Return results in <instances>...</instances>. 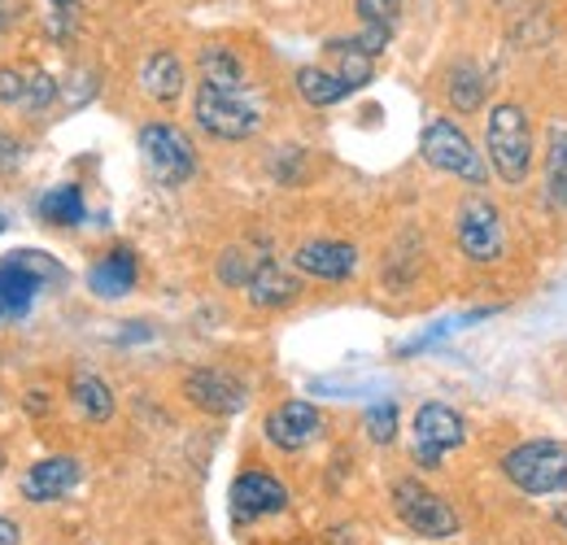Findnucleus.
Masks as SVG:
<instances>
[{
	"label": "nucleus",
	"mask_w": 567,
	"mask_h": 545,
	"mask_svg": "<svg viewBox=\"0 0 567 545\" xmlns=\"http://www.w3.org/2000/svg\"><path fill=\"white\" fill-rule=\"evenodd\" d=\"M485 148L494 162L497 179L502 184H524L528 166H533V127L528 114L511 101H502L489 110V127H485Z\"/></svg>",
	"instance_id": "f257e3e1"
},
{
	"label": "nucleus",
	"mask_w": 567,
	"mask_h": 545,
	"mask_svg": "<svg viewBox=\"0 0 567 545\" xmlns=\"http://www.w3.org/2000/svg\"><path fill=\"white\" fill-rule=\"evenodd\" d=\"M62 279H66L62 263H53L49 254H40V249H13L0 263V323L4 319H22L31 310V301L40 297V288L62 284Z\"/></svg>",
	"instance_id": "f03ea898"
},
{
	"label": "nucleus",
	"mask_w": 567,
	"mask_h": 545,
	"mask_svg": "<svg viewBox=\"0 0 567 545\" xmlns=\"http://www.w3.org/2000/svg\"><path fill=\"white\" fill-rule=\"evenodd\" d=\"M502 472L511 476L515 489H524L528 497H546V493H564L567 489V445L564 441H524L502 459Z\"/></svg>",
	"instance_id": "7ed1b4c3"
},
{
	"label": "nucleus",
	"mask_w": 567,
	"mask_h": 545,
	"mask_svg": "<svg viewBox=\"0 0 567 545\" xmlns=\"http://www.w3.org/2000/svg\"><path fill=\"white\" fill-rule=\"evenodd\" d=\"M193 119L202 132H210L214 140H249L258 136L262 127V110L231 92V88H214V83H202L197 88V101H193Z\"/></svg>",
	"instance_id": "20e7f679"
},
{
	"label": "nucleus",
	"mask_w": 567,
	"mask_h": 545,
	"mask_svg": "<svg viewBox=\"0 0 567 545\" xmlns=\"http://www.w3.org/2000/svg\"><path fill=\"white\" fill-rule=\"evenodd\" d=\"M420 153H424V162L432 171H445V175H454V179H463V184H472V188H481L489 175H485V162H481V153H476V144L463 136L450 119H432L424 127V136H420Z\"/></svg>",
	"instance_id": "39448f33"
},
{
	"label": "nucleus",
	"mask_w": 567,
	"mask_h": 545,
	"mask_svg": "<svg viewBox=\"0 0 567 545\" xmlns=\"http://www.w3.org/2000/svg\"><path fill=\"white\" fill-rule=\"evenodd\" d=\"M141 153L144 162H148V171L162 184H171V188H179V184H188L197 175L193 144H188V136L179 127H171V123H148V127H141Z\"/></svg>",
	"instance_id": "423d86ee"
},
{
	"label": "nucleus",
	"mask_w": 567,
	"mask_h": 545,
	"mask_svg": "<svg viewBox=\"0 0 567 545\" xmlns=\"http://www.w3.org/2000/svg\"><path fill=\"white\" fill-rule=\"evenodd\" d=\"M411 436H415V463L420 467H441V459L467 441V423H463L458 410L445 407V402H424L415 410Z\"/></svg>",
	"instance_id": "0eeeda50"
},
{
	"label": "nucleus",
	"mask_w": 567,
	"mask_h": 545,
	"mask_svg": "<svg viewBox=\"0 0 567 545\" xmlns=\"http://www.w3.org/2000/svg\"><path fill=\"white\" fill-rule=\"evenodd\" d=\"M393 506H398V515H402V524L411 528V533H420V537H454L458 533V515H454V506L450 502H441L427 484L420 480H398L393 484Z\"/></svg>",
	"instance_id": "6e6552de"
},
{
	"label": "nucleus",
	"mask_w": 567,
	"mask_h": 545,
	"mask_svg": "<svg viewBox=\"0 0 567 545\" xmlns=\"http://www.w3.org/2000/svg\"><path fill=\"white\" fill-rule=\"evenodd\" d=\"M458 249L472 263H497L506 254V227L494 202L485 197H467L458 205Z\"/></svg>",
	"instance_id": "1a4fd4ad"
},
{
	"label": "nucleus",
	"mask_w": 567,
	"mask_h": 545,
	"mask_svg": "<svg viewBox=\"0 0 567 545\" xmlns=\"http://www.w3.org/2000/svg\"><path fill=\"white\" fill-rule=\"evenodd\" d=\"M288 506V489L271 472H245L231 484V520L236 524H254L262 515H280Z\"/></svg>",
	"instance_id": "9d476101"
},
{
	"label": "nucleus",
	"mask_w": 567,
	"mask_h": 545,
	"mask_svg": "<svg viewBox=\"0 0 567 545\" xmlns=\"http://www.w3.org/2000/svg\"><path fill=\"white\" fill-rule=\"evenodd\" d=\"M319 428H323V414L310 407V402H301V398H288V402H280V407L267 414V441L288 450V454L306 450L319 436Z\"/></svg>",
	"instance_id": "9b49d317"
},
{
	"label": "nucleus",
	"mask_w": 567,
	"mask_h": 545,
	"mask_svg": "<svg viewBox=\"0 0 567 545\" xmlns=\"http://www.w3.org/2000/svg\"><path fill=\"white\" fill-rule=\"evenodd\" d=\"M184 393H188L193 407H202L206 414H236V410H245V402H249L245 384L236 376H227V371H214V367L188 371Z\"/></svg>",
	"instance_id": "f8f14e48"
},
{
	"label": "nucleus",
	"mask_w": 567,
	"mask_h": 545,
	"mask_svg": "<svg viewBox=\"0 0 567 545\" xmlns=\"http://www.w3.org/2000/svg\"><path fill=\"white\" fill-rule=\"evenodd\" d=\"M79 480H83V467L71 454H49L22 476V497L27 502H62L66 493H74Z\"/></svg>",
	"instance_id": "ddd939ff"
},
{
	"label": "nucleus",
	"mask_w": 567,
	"mask_h": 545,
	"mask_svg": "<svg viewBox=\"0 0 567 545\" xmlns=\"http://www.w3.org/2000/svg\"><path fill=\"white\" fill-rule=\"evenodd\" d=\"M297 271L315 275V279H350L358 267V249L346 240H306L297 254H292Z\"/></svg>",
	"instance_id": "4468645a"
},
{
	"label": "nucleus",
	"mask_w": 567,
	"mask_h": 545,
	"mask_svg": "<svg viewBox=\"0 0 567 545\" xmlns=\"http://www.w3.org/2000/svg\"><path fill=\"white\" fill-rule=\"evenodd\" d=\"M87 288H92L96 297H105V301L127 297V292L136 288V258H132V249H114L110 258H101V263L87 271Z\"/></svg>",
	"instance_id": "2eb2a0df"
},
{
	"label": "nucleus",
	"mask_w": 567,
	"mask_h": 545,
	"mask_svg": "<svg viewBox=\"0 0 567 545\" xmlns=\"http://www.w3.org/2000/svg\"><path fill=\"white\" fill-rule=\"evenodd\" d=\"M245 292H249V301H254V306L276 310V306H288V301L301 292V284H297L288 271H280L276 263H258L254 275H249V284H245Z\"/></svg>",
	"instance_id": "dca6fc26"
},
{
	"label": "nucleus",
	"mask_w": 567,
	"mask_h": 545,
	"mask_svg": "<svg viewBox=\"0 0 567 545\" xmlns=\"http://www.w3.org/2000/svg\"><path fill=\"white\" fill-rule=\"evenodd\" d=\"M141 83L153 101H162V105L175 101L184 92V66H179V58L175 53H153L141 70Z\"/></svg>",
	"instance_id": "f3484780"
},
{
	"label": "nucleus",
	"mask_w": 567,
	"mask_h": 545,
	"mask_svg": "<svg viewBox=\"0 0 567 545\" xmlns=\"http://www.w3.org/2000/svg\"><path fill=\"white\" fill-rule=\"evenodd\" d=\"M297 92H301L310 105H337V101L350 96V83L332 66H301L297 70Z\"/></svg>",
	"instance_id": "a211bd4d"
},
{
	"label": "nucleus",
	"mask_w": 567,
	"mask_h": 545,
	"mask_svg": "<svg viewBox=\"0 0 567 545\" xmlns=\"http://www.w3.org/2000/svg\"><path fill=\"white\" fill-rule=\"evenodd\" d=\"M71 398L79 414L83 419H92V423H105L110 414H114V393H110V384L101 380V376H92V371H79L71 380Z\"/></svg>",
	"instance_id": "6ab92c4d"
},
{
	"label": "nucleus",
	"mask_w": 567,
	"mask_h": 545,
	"mask_svg": "<svg viewBox=\"0 0 567 545\" xmlns=\"http://www.w3.org/2000/svg\"><path fill=\"white\" fill-rule=\"evenodd\" d=\"M328 58H332V70L350 83V92H358L371 79V53L358 40H328Z\"/></svg>",
	"instance_id": "aec40b11"
},
{
	"label": "nucleus",
	"mask_w": 567,
	"mask_h": 545,
	"mask_svg": "<svg viewBox=\"0 0 567 545\" xmlns=\"http://www.w3.org/2000/svg\"><path fill=\"white\" fill-rule=\"evenodd\" d=\"M202 83L240 92V88H245V66H240V58H236L231 49H206V53H202Z\"/></svg>",
	"instance_id": "412c9836"
},
{
	"label": "nucleus",
	"mask_w": 567,
	"mask_h": 545,
	"mask_svg": "<svg viewBox=\"0 0 567 545\" xmlns=\"http://www.w3.org/2000/svg\"><path fill=\"white\" fill-rule=\"evenodd\" d=\"M40 214L49 218V223H58V227H71L83 218V193L66 184V188H53V193H44L40 197Z\"/></svg>",
	"instance_id": "4be33fe9"
},
{
	"label": "nucleus",
	"mask_w": 567,
	"mask_h": 545,
	"mask_svg": "<svg viewBox=\"0 0 567 545\" xmlns=\"http://www.w3.org/2000/svg\"><path fill=\"white\" fill-rule=\"evenodd\" d=\"M485 101V74L476 66H454V74H450V105L454 110H476Z\"/></svg>",
	"instance_id": "5701e85b"
},
{
	"label": "nucleus",
	"mask_w": 567,
	"mask_h": 545,
	"mask_svg": "<svg viewBox=\"0 0 567 545\" xmlns=\"http://www.w3.org/2000/svg\"><path fill=\"white\" fill-rule=\"evenodd\" d=\"M546 193L555 205H567V132L555 136L550 157H546Z\"/></svg>",
	"instance_id": "b1692460"
},
{
	"label": "nucleus",
	"mask_w": 567,
	"mask_h": 545,
	"mask_svg": "<svg viewBox=\"0 0 567 545\" xmlns=\"http://www.w3.org/2000/svg\"><path fill=\"white\" fill-rule=\"evenodd\" d=\"M367 436L375 445H389L398 436V407L393 402H380V407L367 410Z\"/></svg>",
	"instance_id": "393cba45"
},
{
	"label": "nucleus",
	"mask_w": 567,
	"mask_h": 545,
	"mask_svg": "<svg viewBox=\"0 0 567 545\" xmlns=\"http://www.w3.org/2000/svg\"><path fill=\"white\" fill-rule=\"evenodd\" d=\"M58 96V83L49 79V74H40V70H27V96H22V110H44L49 101Z\"/></svg>",
	"instance_id": "a878e982"
},
{
	"label": "nucleus",
	"mask_w": 567,
	"mask_h": 545,
	"mask_svg": "<svg viewBox=\"0 0 567 545\" xmlns=\"http://www.w3.org/2000/svg\"><path fill=\"white\" fill-rule=\"evenodd\" d=\"M354 4L362 22H389L393 27V18L402 13V0H354Z\"/></svg>",
	"instance_id": "bb28decb"
},
{
	"label": "nucleus",
	"mask_w": 567,
	"mask_h": 545,
	"mask_svg": "<svg viewBox=\"0 0 567 545\" xmlns=\"http://www.w3.org/2000/svg\"><path fill=\"white\" fill-rule=\"evenodd\" d=\"M22 96H27V70L4 66L0 70V101L4 105H22Z\"/></svg>",
	"instance_id": "cd10ccee"
},
{
	"label": "nucleus",
	"mask_w": 567,
	"mask_h": 545,
	"mask_svg": "<svg viewBox=\"0 0 567 545\" xmlns=\"http://www.w3.org/2000/svg\"><path fill=\"white\" fill-rule=\"evenodd\" d=\"M354 40L371 58L384 53V49H389V22H362V35H354Z\"/></svg>",
	"instance_id": "c85d7f7f"
},
{
	"label": "nucleus",
	"mask_w": 567,
	"mask_h": 545,
	"mask_svg": "<svg viewBox=\"0 0 567 545\" xmlns=\"http://www.w3.org/2000/svg\"><path fill=\"white\" fill-rule=\"evenodd\" d=\"M18 157H22V148H18V140H9L0 132V171H9V166H18Z\"/></svg>",
	"instance_id": "c756f323"
},
{
	"label": "nucleus",
	"mask_w": 567,
	"mask_h": 545,
	"mask_svg": "<svg viewBox=\"0 0 567 545\" xmlns=\"http://www.w3.org/2000/svg\"><path fill=\"white\" fill-rule=\"evenodd\" d=\"M0 545H22L18 524H13V520H4V515H0Z\"/></svg>",
	"instance_id": "7c9ffc66"
},
{
	"label": "nucleus",
	"mask_w": 567,
	"mask_h": 545,
	"mask_svg": "<svg viewBox=\"0 0 567 545\" xmlns=\"http://www.w3.org/2000/svg\"><path fill=\"white\" fill-rule=\"evenodd\" d=\"M13 13H18V9H13V0H0V31L13 22Z\"/></svg>",
	"instance_id": "2f4dec72"
},
{
	"label": "nucleus",
	"mask_w": 567,
	"mask_h": 545,
	"mask_svg": "<svg viewBox=\"0 0 567 545\" xmlns=\"http://www.w3.org/2000/svg\"><path fill=\"white\" fill-rule=\"evenodd\" d=\"M49 4H58V9H71L74 0H49Z\"/></svg>",
	"instance_id": "473e14b6"
},
{
	"label": "nucleus",
	"mask_w": 567,
	"mask_h": 545,
	"mask_svg": "<svg viewBox=\"0 0 567 545\" xmlns=\"http://www.w3.org/2000/svg\"><path fill=\"white\" fill-rule=\"evenodd\" d=\"M559 520H564V524H567V506H564V511H559Z\"/></svg>",
	"instance_id": "72a5a7b5"
},
{
	"label": "nucleus",
	"mask_w": 567,
	"mask_h": 545,
	"mask_svg": "<svg viewBox=\"0 0 567 545\" xmlns=\"http://www.w3.org/2000/svg\"><path fill=\"white\" fill-rule=\"evenodd\" d=\"M0 232H4V214H0Z\"/></svg>",
	"instance_id": "f704fd0d"
},
{
	"label": "nucleus",
	"mask_w": 567,
	"mask_h": 545,
	"mask_svg": "<svg viewBox=\"0 0 567 545\" xmlns=\"http://www.w3.org/2000/svg\"><path fill=\"white\" fill-rule=\"evenodd\" d=\"M0 472H4V454H0Z\"/></svg>",
	"instance_id": "c9c22d12"
}]
</instances>
